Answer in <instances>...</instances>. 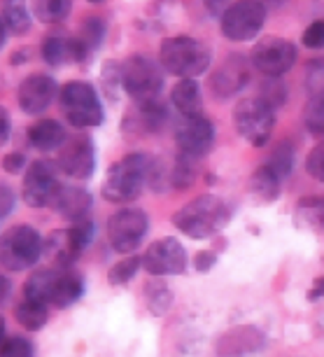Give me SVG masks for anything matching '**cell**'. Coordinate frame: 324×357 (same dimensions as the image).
<instances>
[{
  "instance_id": "obj_29",
  "label": "cell",
  "mask_w": 324,
  "mask_h": 357,
  "mask_svg": "<svg viewBox=\"0 0 324 357\" xmlns=\"http://www.w3.org/2000/svg\"><path fill=\"white\" fill-rule=\"evenodd\" d=\"M303 124L313 136H324V96H313L303 110Z\"/></svg>"
},
{
  "instance_id": "obj_45",
  "label": "cell",
  "mask_w": 324,
  "mask_h": 357,
  "mask_svg": "<svg viewBox=\"0 0 324 357\" xmlns=\"http://www.w3.org/2000/svg\"><path fill=\"white\" fill-rule=\"evenodd\" d=\"M308 299H310V301H315V299H324V278H317V280H315L313 289H310V292H308Z\"/></svg>"
},
{
  "instance_id": "obj_5",
  "label": "cell",
  "mask_w": 324,
  "mask_h": 357,
  "mask_svg": "<svg viewBox=\"0 0 324 357\" xmlns=\"http://www.w3.org/2000/svg\"><path fill=\"white\" fill-rule=\"evenodd\" d=\"M43 236L31 225L10 227L0 236V264L8 271H24L33 266L43 255Z\"/></svg>"
},
{
  "instance_id": "obj_11",
  "label": "cell",
  "mask_w": 324,
  "mask_h": 357,
  "mask_svg": "<svg viewBox=\"0 0 324 357\" xmlns=\"http://www.w3.org/2000/svg\"><path fill=\"white\" fill-rule=\"evenodd\" d=\"M249 61L259 73L266 77H282L287 70H292L296 63V47L285 38H261L259 43L252 47Z\"/></svg>"
},
{
  "instance_id": "obj_7",
  "label": "cell",
  "mask_w": 324,
  "mask_h": 357,
  "mask_svg": "<svg viewBox=\"0 0 324 357\" xmlns=\"http://www.w3.org/2000/svg\"><path fill=\"white\" fill-rule=\"evenodd\" d=\"M233 126L238 136L252 147H264L271 140L275 110L264 98H242L233 107Z\"/></svg>"
},
{
  "instance_id": "obj_17",
  "label": "cell",
  "mask_w": 324,
  "mask_h": 357,
  "mask_svg": "<svg viewBox=\"0 0 324 357\" xmlns=\"http://www.w3.org/2000/svg\"><path fill=\"white\" fill-rule=\"evenodd\" d=\"M249 82V63L240 54H231L210 77V89L217 98H231Z\"/></svg>"
},
{
  "instance_id": "obj_9",
  "label": "cell",
  "mask_w": 324,
  "mask_h": 357,
  "mask_svg": "<svg viewBox=\"0 0 324 357\" xmlns=\"http://www.w3.org/2000/svg\"><path fill=\"white\" fill-rule=\"evenodd\" d=\"M266 5L264 0H236L219 17L222 36L231 43H247L254 40L264 29Z\"/></svg>"
},
{
  "instance_id": "obj_33",
  "label": "cell",
  "mask_w": 324,
  "mask_h": 357,
  "mask_svg": "<svg viewBox=\"0 0 324 357\" xmlns=\"http://www.w3.org/2000/svg\"><path fill=\"white\" fill-rule=\"evenodd\" d=\"M306 91L308 96H324V56L310 59L306 66Z\"/></svg>"
},
{
  "instance_id": "obj_19",
  "label": "cell",
  "mask_w": 324,
  "mask_h": 357,
  "mask_svg": "<svg viewBox=\"0 0 324 357\" xmlns=\"http://www.w3.org/2000/svg\"><path fill=\"white\" fill-rule=\"evenodd\" d=\"M54 211L70 222H84L91 211V194L79 187H61L54 199Z\"/></svg>"
},
{
  "instance_id": "obj_47",
  "label": "cell",
  "mask_w": 324,
  "mask_h": 357,
  "mask_svg": "<svg viewBox=\"0 0 324 357\" xmlns=\"http://www.w3.org/2000/svg\"><path fill=\"white\" fill-rule=\"evenodd\" d=\"M5 38H8V29H5V24L0 22V50H3V45H5Z\"/></svg>"
},
{
  "instance_id": "obj_39",
  "label": "cell",
  "mask_w": 324,
  "mask_h": 357,
  "mask_svg": "<svg viewBox=\"0 0 324 357\" xmlns=\"http://www.w3.org/2000/svg\"><path fill=\"white\" fill-rule=\"evenodd\" d=\"M24 166H26V157L22 152H10V154H5V157H3V168L8 173H12V175L22 173Z\"/></svg>"
},
{
  "instance_id": "obj_15",
  "label": "cell",
  "mask_w": 324,
  "mask_h": 357,
  "mask_svg": "<svg viewBox=\"0 0 324 357\" xmlns=\"http://www.w3.org/2000/svg\"><path fill=\"white\" fill-rule=\"evenodd\" d=\"M59 152V171H63L75 180H86L93 175L96 152H93V143L86 136L65 140V145Z\"/></svg>"
},
{
  "instance_id": "obj_8",
  "label": "cell",
  "mask_w": 324,
  "mask_h": 357,
  "mask_svg": "<svg viewBox=\"0 0 324 357\" xmlns=\"http://www.w3.org/2000/svg\"><path fill=\"white\" fill-rule=\"evenodd\" d=\"M93 236H96V227L91 222H75L68 229H59V231H52L47 236L43 252L49 259V264L56 268H70V264H75L84 248L91 243Z\"/></svg>"
},
{
  "instance_id": "obj_31",
  "label": "cell",
  "mask_w": 324,
  "mask_h": 357,
  "mask_svg": "<svg viewBox=\"0 0 324 357\" xmlns=\"http://www.w3.org/2000/svg\"><path fill=\"white\" fill-rule=\"evenodd\" d=\"M140 266H143V259L136 257V255H128V257L117 261V264L107 271V280H110L112 285H124V282H128L133 275H136Z\"/></svg>"
},
{
  "instance_id": "obj_28",
  "label": "cell",
  "mask_w": 324,
  "mask_h": 357,
  "mask_svg": "<svg viewBox=\"0 0 324 357\" xmlns=\"http://www.w3.org/2000/svg\"><path fill=\"white\" fill-rule=\"evenodd\" d=\"M266 166L271 168L280 175V178H287L289 171H292L294 166V147L289 140H282L280 145H275V150L271 152V157H268Z\"/></svg>"
},
{
  "instance_id": "obj_30",
  "label": "cell",
  "mask_w": 324,
  "mask_h": 357,
  "mask_svg": "<svg viewBox=\"0 0 324 357\" xmlns=\"http://www.w3.org/2000/svg\"><path fill=\"white\" fill-rule=\"evenodd\" d=\"M296 213L308 222L310 227L324 229V197H306L296 204Z\"/></svg>"
},
{
  "instance_id": "obj_41",
  "label": "cell",
  "mask_w": 324,
  "mask_h": 357,
  "mask_svg": "<svg viewBox=\"0 0 324 357\" xmlns=\"http://www.w3.org/2000/svg\"><path fill=\"white\" fill-rule=\"evenodd\" d=\"M10 131H12V122H10V112L0 105V147L10 140Z\"/></svg>"
},
{
  "instance_id": "obj_50",
  "label": "cell",
  "mask_w": 324,
  "mask_h": 357,
  "mask_svg": "<svg viewBox=\"0 0 324 357\" xmlns=\"http://www.w3.org/2000/svg\"><path fill=\"white\" fill-rule=\"evenodd\" d=\"M89 3H100V0H89Z\"/></svg>"
},
{
  "instance_id": "obj_14",
  "label": "cell",
  "mask_w": 324,
  "mask_h": 357,
  "mask_svg": "<svg viewBox=\"0 0 324 357\" xmlns=\"http://www.w3.org/2000/svg\"><path fill=\"white\" fill-rule=\"evenodd\" d=\"M140 259L152 275H180L187 271V250L178 238L154 241Z\"/></svg>"
},
{
  "instance_id": "obj_4",
  "label": "cell",
  "mask_w": 324,
  "mask_h": 357,
  "mask_svg": "<svg viewBox=\"0 0 324 357\" xmlns=\"http://www.w3.org/2000/svg\"><path fill=\"white\" fill-rule=\"evenodd\" d=\"M59 105L63 117L77 129H93L103 122V103L89 82L75 79L59 89Z\"/></svg>"
},
{
  "instance_id": "obj_36",
  "label": "cell",
  "mask_w": 324,
  "mask_h": 357,
  "mask_svg": "<svg viewBox=\"0 0 324 357\" xmlns=\"http://www.w3.org/2000/svg\"><path fill=\"white\" fill-rule=\"evenodd\" d=\"M306 171L317 183H324V140L317 143L306 157Z\"/></svg>"
},
{
  "instance_id": "obj_13",
  "label": "cell",
  "mask_w": 324,
  "mask_h": 357,
  "mask_svg": "<svg viewBox=\"0 0 324 357\" xmlns=\"http://www.w3.org/2000/svg\"><path fill=\"white\" fill-rule=\"evenodd\" d=\"M61 190L56 178V166L49 161H33L29 171L24 173L22 199L31 208H47L54 204Z\"/></svg>"
},
{
  "instance_id": "obj_40",
  "label": "cell",
  "mask_w": 324,
  "mask_h": 357,
  "mask_svg": "<svg viewBox=\"0 0 324 357\" xmlns=\"http://www.w3.org/2000/svg\"><path fill=\"white\" fill-rule=\"evenodd\" d=\"M15 192L10 190L8 185H0V218H5V215H10V211L15 208Z\"/></svg>"
},
{
  "instance_id": "obj_42",
  "label": "cell",
  "mask_w": 324,
  "mask_h": 357,
  "mask_svg": "<svg viewBox=\"0 0 324 357\" xmlns=\"http://www.w3.org/2000/svg\"><path fill=\"white\" fill-rule=\"evenodd\" d=\"M157 304H161V311H166V308L171 306V292H168V289H161L159 294L150 296V306L154 313H157Z\"/></svg>"
},
{
  "instance_id": "obj_34",
  "label": "cell",
  "mask_w": 324,
  "mask_h": 357,
  "mask_svg": "<svg viewBox=\"0 0 324 357\" xmlns=\"http://www.w3.org/2000/svg\"><path fill=\"white\" fill-rule=\"evenodd\" d=\"M168 180H171V185L175 190H182V187H189L194 183V159L185 157V154H180L178 161H175L173 171L168 173Z\"/></svg>"
},
{
  "instance_id": "obj_22",
  "label": "cell",
  "mask_w": 324,
  "mask_h": 357,
  "mask_svg": "<svg viewBox=\"0 0 324 357\" xmlns=\"http://www.w3.org/2000/svg\"><path fill=\"white\" fill-rule=\"evenodd\" d=\"M171 103L182 117H192V114L203 112V96H201V86L196 79H180L171 91Z\"/></svg>"
},
{
  "instance_id": "obj_49",
  "label": "cell",
  "mask_w": 324,
  "mask_h": 357,
  "mask_svg": "<svg viewBox=\"0 0 324 357\" xmlns=\"http://www.w3.org/2000/svg\"><path fill=\"white\" fill-rule=\"evenodd\" d=\"M3 341H5V320L0 318V346H3Z\"/></svg>"
},
{
  "instance_id": "obj_27",
  "label": "cell",
  "mask_w": 324,
  "mask_h": 357,
  "mask_svg": "<svg viewBox=\"0 0 324 357\" xmlns=\"http://www.w3.org/2000/svg\"><path fill=\"white\" fill-rule=\"evenodd\" d=\"M15 318H17V322L24 329H29V332H38V329H43L47 325V318H49V313H47L45 304H38V301H31V299H24V301H19V306L15 308Z\"/></svg>"
},
{
  "instance_id": "obj_2",
  "label": "cell",
  "mask_w": 324,
  "mask_h": 357,
  "mask_svg": "<svg viewBox=\"0 0 324 357\" xmlns=\"http://www.w3.org/2000/svg\"><path fill=\"white\" fill-rule=\"evenodd\" d=\"M231 218V208L215 194H203L189 201L173 215V225L189 238H210Z\"/></svg>"
},
{
  "instance_id": "obj_35",
  "label": "cell",
  "mask_w": 324,
  "mask_h": 357,
  "mask_svg": "<svg viewBox=\"0 0 324 357\" xmlns=\"http://www.w3.org/2000/svg\"><path fill=\"white\" fill-rule=\"evenodd\" d=\"M0 357H36V348L24 336H8L0 346Z\"/></svg>"
},
{
  "instance_id": "obj_21",
  "label": "cell",
  "mask_w": 324,
  "mask_h": 357,
  "mask_svg": "<svg viewBox=\"0 0 324 357\" xmlns=\"http://www.w3.org/2000/svg\"><path fill=\"white\" fill-rule=\"evenodd\" d=\"M29 140L40 152H54L65 145L68 133H65V129L56 122V119H38V122L29 129Z\"/></svg>"
},
{
  "instance_id": "obj_18",
  "label": "cell",
  "mask_w": 324,
  "mask_h": 357,
  "mask_svg": "<svg viewBox=\"0 0 324 357\" xmlns=\"http://www.w3.org/2000/svg\"><path fill=\"white\" fill-rule=\"evenodd\" d=\"M43 59L49 66H63V63H79L89 56V52L84 50V45L77 38H65V36H49L43 43Z\"/></svg>"
},
{
  "instance_id": "obj_48",
  "label": "cell",
  "mask_w": 324,
  "mask_h": 357,
  "mask_svg": "<svg viewBox=\"0 0 324 357\" xmlns=\"http://www.w3.org/2000/svg\"><path fill=\"white\" fill-rule=\"evenodd\" d=\"M287 0H264V5H271V8H282Z\"/></svg>"
},
{
  "instance_id": "obj_32",
  "label": "cell",
  "mask_w": 324,
  "mask_h": 357,
  "mask_svg": "<svg viewBox=\"0 0 324 357\" xmlns=\"http://www.w3.org/2000/svg\"><path fill=\"white\" fill-rule=\"evenodd\" d=\"M103 36H105V24H103V19L89 17V19H84L82 33L77 36V40L84 45V50L91 54V52L100 45V40H103Z\"/></svg>"
},
{
  "instance_id": "obj_44",
  "label": "cell",
  "mask_w": 324,
  "mask_h": 357,
  "mask_svg": "<svg viewBox=\"0 0 324 357\" xmlns=\"http://www.w3.org/2000/svg\"><path fill=\"white\" fill-rule=\"evenodd\" d=\"M206 3V8H208V12H210V15H224V10L229 8V0H203Z\"/></svg>"
},
{
  "instance_id": "obj_6",
  "label": "cell",
  "mask_w": 324,
  "mask_h": 357,
  "mask_svg": "<svg viewBox=\"0 0 324 357\" xmlns=\"http://www.w3.org/2000/svg\"><path fill=\"white\" fill-rule=\"evenodd\" d=\"M164 86V73L154 59L145 54H133L121 63V89L136 103L159 98Z\"/></svg>"
},
{
  "instance_id": "obj_24",
  "label": "cell",
  "mask_w": 324,
  "mask_h": 357,
  "mask_svg": "<svg viewBox=\"0 0 324 357\" xmlns=\"http://www.w3.org/2000/svg\"><path fill=\"white\" fill-rule=\"evenodd\" d=\"M280 183H282L280 175L264 164V166L256 168V171L252 173V178H249V190H252V194L256 199L275 201L280 197Z\"/></svg>"
},
{
  "instance_id": "obj_38",
  "label": "cell",
  "mask_w": 324,
  "mask_h": 357,
  "mask_svg": "<svg viewBox=\"0 0 324 357\" xmlns=\"http://www.w3.org/2000/svg\"><path fill=\"white\" fill-rule=\"evenodd\" d=\"M259 98H264L273 110L285 103V86L280 84V77H271V82L264 86V93H261Z\"/></svg>"
},
{
  "instance_id": "obj_10",
  "label": "cell",
  "mask_w": 324,
  "mask_h": 357,
  "mask_svg": "<svg viewBox=\"0 0 324 357\" xmlns=\"http://www.w3.org/2000/svg\"><path fill=\"white\" fill-rule=\"evenodd\" d=\"M147 229H150V220L138 208H121L107 220V238H110L112 250L121 255H131L136 248L143 243Z\"/></svg>"
},
{
  "instance_id": "obj_12",
  "label": "cell",
  "mask_w": 324,
  "mask_h": 357,
  "mask_svg": "<svg viewBox=\"0 0 324 357\" xmlns=\"http://www.w3.org/2000/svg\"><path fill=\"white\" fill-rule=\"evenodd\" d=\"M175 143H178L180 154L196 161L213 150L215 126L203 112L192 114V117H182L180 124L175 126Z\"/></svg>"
},
{
  "instance_id": "obj_25",
  "label": "cell",
  "mask_w": 324,
  "mask_h": 357,
  "mask_svg": "<svg viewBox=\"0 0 324 357\" xmlns=\"http://www.w3.org/2000/svg\"><path fill=\"white\" fill-rule=\"evenodd\" d=\"M54 278H56V268H40L26 280L24 285V299L38 301V304H49Z\"/></svg>"
},
{
  "instance_id": "obj_1",
  "label": "cell",
  "mask_w": 324,
  "mask_h": 357,
  "mask_svg": "<svg viewBox=\"0 0 324 357\" xmlns=\"http://www.w3.org/2000/svg\"><path fill=\"white\" fill-rule=\"evenodd\" d=\"M157 161L147 154L133 152L124 159L114 161L103 183V197L112 204H131L140 197L147 183H157Z\"/></svg>"
},
{
  "instance_id": "obj_16",
  "label": "cell",
  "mask_w": 324,
  "mask_h": 357,
  "mask_svg": "<svg viewBox=\"0 0 324 357\" xmlns=\"http://www.w3.org/2000/svg\"><path fill=\"white\" fill-rule=\"evenodd\" d=\"M56 96H59V86L54 82V77L45 75V73H33L17 89L19 107L26 114H43Z\"/></svg>"
},
{
  "instance_id": "obj_43",
  "label": "cell",
  "mask_w": 324,
  "mask_h": 357,
  "mask_svg": "<svg viewBox=\"0 0 324 357\" xmlns=\"http://www.w3.org/2000/svg\"><path fill=\"white\" fill-rule=\"evenodd\" d=\"M215 261H217V255L210 252V250L196 255V268H199V271H210Z\"/></svg>"
},
{
  "instance_id": "obj_23",
  "label": "cell",
  "mask_w": 324,
  "mask_h": 357,
  "mask_svg": "<svg viewBox=\"0 0 324 357\" xmlns=\"http://www.w3.org/2000/svg\"><path fill=\"white\" fill-rule=\"evenodd\" d=\"M0 22L15 36H24L31 29L29 0H0Z\"/></svg>"
},
{
  "instance_id": "obj_20",
  "label": "cell",
  "mask_w": 324,
  "mask_h": 357,
  "mask_svg": "<svg viewBox=\"0 0 324 357\" xmlns=\"http://www.w3.org/2000/svg\"><path fill=\"white\" fill-rule=\"evenodd\" d=\"M84 292L82 275L70 271V268H56V278H54L52 299L49 304L56 308H70Z\"/></svg>"
},
{
  "instance_id": "obj_46",
  "label": "cell",
  "mask_w": 324,
  "mask_h": 357,
  "mask_svg": "<svg viewBox=\"0 0 324 357\" xmlns=\"http://www.w3.org/2000/svg\"><path fill=\"white\" fill-rule=\"evenodd\" d=\"M8 294H10V280L0 275V304H3V301L8 299Z\"/></svg>"
},
{
  "instance_id": "obj_26",
  "label": "cell",
  "mask_w": 324,
  "mask_h": 357,
  "mask_svg": "<svg viewBox=\"0 0 324 357\" xmlns=\"http://www.w3.org/2000/svg\"><path fill=\"white\" fill-rule=\"evenodd\" d=\"M72 0H31L33 17L43 24H59L70 15Z\"/></svg>"
},
{
  "instance_id": "obj_3",
  "label": "cell",
  "mask_w": 324,
  "mask_h": 357,
  "mask_svg": "<svg viewBox=\"0 0 324 357\" xmlns=\"http://www.w3.org/2000/svg\"><path fill=\"white\" fill-rule=\"evenodd\" d=\"M159 59H161V66H164L168 73H173V75H178L182 79L185 77L194 79L208 70L213 52H210V47L196 38L175 36L161 43Z\"/></svg>"
},
{
  "instance_id": "obj_37",
  "label": "cell",
  "mask_w": 324,
  "mask_h": 357,
  "mask_svg": "<svg viewBox=\"0 0 324 357\" xmlns=\"http://www.w3.org/2000/svg\"><path fill=\"white\" fill-rule=\"evenodd\" d=\"M303 47L308 50H322L324 47V19H317L303 31V38H301Z\"/></svg>"
}]
</instances>
